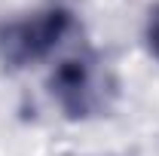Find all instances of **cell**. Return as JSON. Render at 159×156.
Segmentation results:
<instances>
[{
	"mask_svg": "<svg viewBox=\"0 0 159 156\" xmlns=\"http://www.w3.org/2000/svg\"><path fill=\"white\" fill-rule=\"evenodd\" d=\"M147 40H150V49H153V55L159 58V9L150 16V28H147Z\"/></svg>",
	"mask_w": 159,
	"mask_h": 156,
	"instance_id": "3",
	"label": "cell"
},
{
	"mask_svg": "<svg viewBox=\"0 0 159 156\" xmlns=\"http://www.w3.org/2000/svg\"><path fill=\"white\" fill-rule=\"evenodd\" d=\"M67 25H70L67 9H46L31 19L6 21L0 28V61L9 67H21L28 61L43 58L58 46Z\"/></svg>",
	"mask_w": 159,
	"mask_h": 156,
	"instance_id": "1",
	"label": "cell"
},
{
	"mask_svg": "<svg viewBox=\"0 0 159 156\" xmlns=\"http://www.w3.org/2000/svg\"><path fill=\"white\" fill-rule=\"evenodd\" d=\"M52 95L70 117H86L98 107L101 92L89 61H64L52 77Z\"/></svg>",
	"mask_w": 159,
	"mask_h": 156,
	"instance_id": "2",
	"label": "cell"
}]
</instances>
